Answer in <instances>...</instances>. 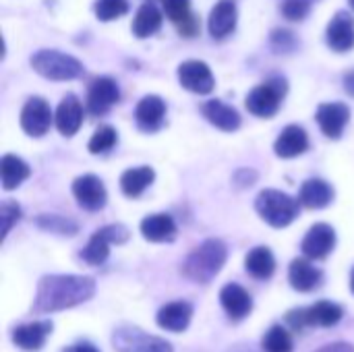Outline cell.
I'll list each match as a JSON object with an SVG mask.
<instances>
[{"label":"cell","mask_w":354,"mask_h":352,"mask_svg":"<svg viewBox=\"0 0 354 352\" xmlns=\"http://www.w3.org/2000/svg\"><path fill=\"white\" fill-rule=\"evenodd\" d=\"M95 295V280L89 276H44L37 284V295L31 313L50 315L87 303Z\"/></svg>","instance_id":"cell-1"},{"label":"cell","mask_w":354,"mask_h":352,"mask_svg":"<svg viewBox=\"0 0 354 352\" xmlns=\"http://www.w3.org/2000/svg\"><path fill=\"white\" fill-rule=\"evenodd\" d=\"M228 259V249L222 241L209 239L201 243L183 263V274L195 284H209Z\"/></svg>","instance_id":"cell-2"},{"label":"cell","mask_w":354,"mask_h":352,"mask_svg":"<svg viewBox=\"0 0 354 352\" xmlns=\"http://www.w3.org/2000/svg\"><path fill=\"white\" fill-rule=\"evenodd\" d=\"M299 205L301 201L276 189H266L255 199L257 214L274 228H286L292 224L299 216Z\"/></svg>","instance_id":"cell-3"},{"label":"cell","mask_w":354,"mask_h":352,"mask_svg":"<svg viewBox=\"0 0 354 352\" xmlns=\"http://www.w3.org/2000/svg\"><path fill=\"white\" fill-rule=\"evenodd\" d=\"M29 62L37 75L50 81H73L83 75V64L75 56L60 50H39Z\"/></svg>","instance_id":"cell-4"},{"label":"cell","mask_w":354,"mask_h":352,"mask_svg":"<svg viewBox=\"0 0 354 352\" xmlns=\"http://www.w3.org/2000/svg\"><path fill=\"white\" fill-rule=\"evenodd\" d=\"M112 344L118 352H174L172 344L160 336H151L137 326H120L112 334Z\"/></svg>","instance_id":"cell-5"},{"label":"cell","mask_w":354,"mask_h":352,"mask_svg":"<svg viewBox=\"0 0 354 352\" xmlns=\"http://www.w3.org/2000/svg\"><path fill=\"white\" fill-rule=\"evenodd\" d=\"M286 81L276 77L270 79L261 85H257L249 95H247V110L255 116L270 118L280 110V104L286 95Z\"/></svg>","instance_id":"cell-6"},{"label":"cell","mask_w":354,"mask_h":352,"mask_svg":"<svg viewBox=\"0 0 354 352\" xmlns=\"http://www.w3.org/2000/svg\"><path fill=\"white\" fill-rule=\"evenodd\" d=\"M129 241V230L122 224H110L100 228L81 251V259L89 266H102L108 259L110 245H122Z\"/></svg>","instance_id":"cell-7"},{"label":"cell","mask_w":354,"mask_h":352,"mask_svg":"<svg viewBox=\"0 0 354 352\" xmlns=\"http://www.w3.org/2000/svg\"><path fill=\"white\" fill-rule=\"evenodd\" d=\"M178 81L185 89L205 95L212 93L216 79L212 75V68L203 60H187L178 66Z\"/></svg>","instance_id":"cell-8"},{"label":"cell","mask_w":354,"mask_h":352,"mask_svg":"<svg viewBox=\"0 0 354 352\" xmlns=\"http://www.w3.org/2000/svg\"><path fill=\"white\" fill-rule=\"evenodd\" d=\"M52 110L46 100L41 98H29L21 112V127L31 137H44L50 131L52 124Z\"/></svg>","instance_id":"cell-9"},{"label":"cell","mask_w":354,"mask_h":352,"mask_svg":"<svg viewBox=\"0 0 354 352\" xmlns=\"http://www.w3.org/2000/svg\"><path fill=\"white\" fill-rule=\"evenodd\" d=\"M73 195L77 203L87 212H100L106 205L108 193L104 183L93 174H83L73 183Z\"/></svg>","instance_id":"cell-10"},{"label":"cell","mask_w":354,"mask_h":352,"mask_svg":"<svg viewBox=\"0 0 354 352\" xmlns=\"http://www.w3.org/2000/svg\"><path fill=\"white\" fill-rule=\"evenodd\" d=\"M336 247V232L330 224H315L303 239L301 251L309 259H324Z\"/></svg>","instance_id":"cell-11"},{"label":"cell","mask_w":354,"mask_h":352,"mask_svg":"<svg viewBox=\"0 0 354 352\" xmlns=\"http://www.w3.org/2000/svg\"><path fill=\"white\" fill-rule=\"evenodd\" d=\"M120 100V91L114 79L110 77H100L89 85V93H87V108L91 114L102 116L106 114L116 102Z\"/></svg>","instance_id":"cell-12"},{"label":"cell","mask_w":354,"mask_h":352,"mask_svg":"<svg viewBox=\"0 0 354 352\" xmlns=\"http://www.w3.org/2000/svg\"><path fill=\"white\" fill-rule=\"evenodd\" d=\"M317 122H319V129L324 131L326 137L330 139H340V135L344 133L346 124H348V118H351V110L346 104L342 102H330V104H322L317 108V114H315Z\"/></svg>","instance_id":"cell-13"},{"label":"cell","mask_w":354,"mask_h":352,"mask_svg":"<svg viewBox=\"0 0 354 352\" xmlns=\"http://www.w3.org/2000/svg\"><path fill=\"white\" fill-rule=\"evenodd\" d=\"M326 41L334 52H348L354 48V19L346 10L334 15L328 23Z\"/></svg>","instance_id":"cell-14"},{"label":"cell","mask_w":354,"mask_h":352,"mask_svg":"<svg viewBox=\"0 0 354 352\" xmlns=\"http://www.w3.org/2000/svg\"><path fill=\"white\" fill-rule=\"evenodd\" d=\"M220 303L226 311V315L234 322H241L245 319L251 309H253V299L251 295L241 286V284H226L222 290H220Z\"/></svg>","instance_id":"cell-15"},{"label":"cell","mask_w":354,"mask_h":352,"mask_svg":"<svg viewBox=\"0 0 354 352\" xmlns=\"http://www.w3.org/2000/svg\"><path fill=\"white\" fill-rule=\"evenodd\" d=\"M191 317H193V305L187 303V301H174V303L164 305L158 311L156 319H158V326L164 328L166 332L180 334V332H185L189 328Z\"/></svg>","instance_id":"cell-16"},{"label":"cell","mask_w":354,"mask_h":352,"mask_svg":"<svg viewBox=\"0 0 354 352\" xmlns=\"http://www.w3.org/2000/svg\"><path fill=\"white\" fill-rule=\"evenodd\" d=\"M236 19H239V10H236V0H220L216 2V6L209 12V33L216 39H222L226 35H230L236 27Z\"/></svg>","instance_id":"cell-17"},{"label":"cell","mask_w":354,"mask_h":352,"mask_svg":"<svg viewBox=\"0 0 354 352\" xmlns=\"http://www.w3.org/2000/svg\"><path fill=\"white\" fill-rule=\"evenodd\" d=\"M50 334H52V322L23 324L12 330V342L21 351H39Z\"/></svg>","instance_id":"cell-18"},{"label":"cell","mask_w":354,"mask_h":352,"mask_svg":"<svg viewBox=\"0 0 354 352\" xmlns=\"http://www.w3.org/2000/svg\"><path fill=\"white\" fill-rule=\"evenodd\" d=\"M54 122H56V129L64 137H73L79 131V127L83 122V108H81V102L77 100V95L68 93L62 98V102L58 104Z\"/></svg>","instance_id":"cell-19"},{"label":"cell","mask_w":354,"mask_h":352,"mask_svg":"<svg viewBox=\"0 0 354 352\" xmlns=\"http://www.w3.org/2000/svg\"><path fill=\"white\" fill-rule=\"evenodd\" d=\"M164 116H166V102L158 95H145L137 104V110H135L137 124L147 133L158 131L164 122Z\"/></svg>","instance_id":"cell-20"},{"label":"cell","mask_w":354,"mask_h":352,"mask_svg":"<svg viewBox=\"0 0 354 352\" xmlns=\"http://www.w3.org/2000/svg\"><path fill=\"white\" fill-rule=\"evenodd\" d=\"M307 147H309V137H307L305 129L299 127V124H290L276 139L274 151H276L278 158H286L288 160V158H297V156L305 154Z\"/></svg>","instance_id":"cell-21"},{"label":"cell","mask_w":354,"mask_h":352,"mask_svg":"<svg viewBox=\"0 0 354 352\" xmlns=\"http://www.w3.org/2000/svg\"><path fill=\"white\" fill-rule=\"evenodd\" d=\"M322 270H317L309 259H295L288 270L290 286L299 293H311L322 284Z\"/></svg>","instance_id":"cell-22"},{"label":"cell","mask_w":354,"mask_h":352,"mask_svg":"<svg viewBox=\"0 0 354 352\" xmlns=\"http://www.w3.org/2000/svg\"><path fill=\"white\" fill-rule=\"evenodd\" d=\"M201 110H203V116L214 127H218L220 131L232 133V131H236L241 127V114L232 106L224 104L222 100H209V102L203 104Z\"/></svg>","instance_id":"cell-23"},{"label":"cell","mask_w":354,"mask_h":352,"mask_svg":"<svg viewBox=\"0 0 354 352\" xmlns=\"http://www.w3.org/2000/svg\"><path fill=\"white\" fill-rule=\"evenodd\" d=\"M332 199H334V189L330 183H326L322 178L305 180L301 187V193H299L301 205H305L309 210H324L332 203Z\"/></svg>","instance_id":"cell-24"},{"label":"cell","mask_w":354,"mask_h":352,"mask_svg":"<svg viewBox=\"0 0 354 352\" xmlns=\"http://www.w3.org/2000/svg\"><path fill=\"white\" fill-rule=\"evenodd\" d=\"M141 234L149 243H170L176 239V224L168 214H153L141 222Z\"/></svg>","instance_id":"cell-25"},{"label":"cell","mask_w":354,"mask_h":352,"mask_svg":"<svg viewBox=\"0 0 354 352\" xmlns=\"http://www.w3.org/2000/svg\"><path fill=\"white\" fill-rule=\"evenodd\" d=\"M309 328H332L344 317V309L332 301H319L311 307H305Z\"/></svg>","instance_id":"cell-26"},{"label":"cell","mask_w":354,"mask_h":352,"mask_svg":"<svg viewBox=\"0 0 354 352\" xmlns=\"http://www.w3.org/2000/svg\"><path fill=\"white\" fill-rule=\"evenodd\" d=\"M162 21H164V17H162L160 8H158L153 2H147V0H145V2L139 6L135 19H133V33H135L139 39L149 37V35H153V33L162 27Z\"/></svg>","instance_id":"cell-27"},{"label":"cell","mask_w":354,"mask_h":352,"mask_svg":"<svg viewBox=\"0 0 354 352\" xmlns=\"http://www.w3.org/2000/svg\"><path fill=\"white\" fill-rule=\"evenodd\" d=\"M245 268L247 272L257 278V280H268L276 272V259L274 253L268 247H255L247 253L245 257Z\"/></svg>","instance_id":"cell-28"},{"label":"cell","mask_w":354,"mask_h":352,"mask_svg":"<svg viewBox=\"0 0 354 352\" xmlns=\"http://www.w3.org/2000/svg\"><path fill=\"white\" fill-rule=\"evenodd\" d=\"M31 168L17 156L6 154L0 162V178H2V189L4 191H12L17 189L25 178H29Z\"/></svg>","instance_id":"cell-29"},{"label":"cell","mask_w":354,"mask_h":352,"mask_svg":"<svg viewBox=\"0 0 354 352\" xmlns=\"http://www.w3.org/2000/svg\"><path fill=\"white\" fill-rule=\"evenodd\" d=\"M156 178L153 168L149 166H139V168H131L120 176V189L127 197H139Z\"/></svg>","instance_id":"cell-30"},{"label":"cell","mask_w":354,"mask_h":352,"mask_svg":"<svg viewBox=\"0 0 354 352\" xmlns=\"http://www.w3.org/2000/svg\"><path fill=\"white\" fill-rule=\"evenodd\" d=\"M263 352H292V338L284 326H272L261 338Z\"/></svg>","instance_id":"cell-31"},{"label":"cell","mask_w":354,"mask_h":352,"mask_svg":"<svg viewBox=\"0 0 354 352\" xmlns=\"http://www.w3.org/2000/svg\"><path fill=\"white\" fill-rule=\"evenodd\" d=\"M37 226L41 230H48V232H54V234H62V237H73L77 232V224L68 218H62V216H39L37 220Z\"/></svg>","instance_id":"cell-32"},{"label":"cell","mask_w":354,"mask_h":352,"mask_svg":"<svg viewBox=\"0 0 354 352\" xmlns=\"http://www.w3.org/2000/svg\"><path fill=\"white\" fill-rule=\"evenodd\" d=\"M127 10H129V2L127 0H97L95 2V15L104 23L122 17Z\"/></svg>","instance_id":"cell-33"},{"label":"cell","mask_w":354,"mask_h":352,"mask_svg":"<svg viewBox=\"0 0 354 352\" xmlns=\"http://www.w3.org/2000/svg\"><path fill=\"white\" fill-rule=\"evenodd\" d=\"M114 143H116V131L108 124H102L89 141V151L91 154H104V151L112 149Z\"/></svg>","instance_id":"cell-34"},{"label":"cell","mask_w":354,"mask_h":352,"mask_svg":"<svg viewBox=\"0 0 354 352\" xmlns=\"http://www.w3.org/2000/svg\"><path fill=\"white\" fill-rule=\"evenodd\" d=\"M164 2V10L168 15V19L176 25H183L185 21H189L191 15V0H162Z\"/></svg>","instance_id":"cell-35"},{"label":"cell","mask_w":354,"mask_h":352,"mask_svg":"<svg viewBox=\"0 0 354 352\" xmlns=\"http://www.w3.org/2000/svg\"><path fill=\"white\" fill-rule=\"evenodd\" d=\"M313 0H284L282 2V15L288 21H303L311 10Z\"/></svg>","instance_id":"cell-36"},{"label":"cell","mask_w":354,"mask_h":352,"mask_svg":"<svg viewBox=\"0 0 354 352\" xmlns=\"http://www.w3.org/2000/svg\"><path fill=\"white\" fill-rule=\"evenodd\" d=\"M0 216H2V237H6V234L10 232V228L19 222L21 210H19L17 203L4 201V203H2V210H0Z\"/></svg>","instance_id":"cell-37"},{"label":"cell","mask_w":354,"mask_h":352,"mask_svg":"<svg viewBox=\"0 0 354 352\" xmlns=\"http://www.w3.org/2000/svg\"><path fill=\"white\" fill-rule=\"evenodd\" d=\"M286 324L295 332H305L309 328V324H307V311L305 309H292L290 313H286Z\"/></svg>","instance_id":"cell-38"},{"label":"cell","mask_w":354,"mask_h":352,"mask_svg":"<svg viewBox=\"0 0 354 352\" xmlns=\"http://www.w3.org/2000/svg\"><path fill=\"white\" fill-rule=\"evenodd\" d=\"M315 352H354V346L348 342H334V344H328Z\"/></svg>","instance_id":"cell-39"},{"label":"cell","mask_w":354,"mask_h":352,"mask_svg":"<svg viewBox=\"0 0 354 352\" xmlns=\"http://www.w3.org/2000/svg\"><path fill=\"white\" fill-rule=\"evenodd\" d=\"M62 352H100L93 344H87V342H81V344H75V346H68Z\"/></svg>","instance_id":"cell-40"},{"label":"cell","mask_w":354,"mask_h":352,"mask_svg":"<svg viewBox=\"0 0 354 352\" xmlns=\"http://www.w3.org/2000/svg\"><path fill=\"white\" fill-rule=\"evenodd\" d=\"M344 87H346V91L351 95H354V71L348 73V75H344Z\"/></svg>","instance_id":"cell-41"},{"label":"cell","mask_w":354,"mask_h":352,"mask_svg":"<svg viewBox=\"0 0 354 352\" xmlns=\"http://www.w3.org/2000/svg\"><path fill=\"white\" fill-rule=\"evenodd\" d=\"M228 352H257V351H255V349H251V346H247V344H236V346L228 349Z\"/></svg>","instance_id":"cell-42"},{"label":"cell","mask_w":354,"mask_h":352,"mask_svg":"<svg viewBox=\"0 0 354 352\" xmlns=\"http://www.w3.org/2000/svg\"><path fill=\"white\" fill-rule=\"evenodd\" d=\"M351 290H353V295H354V268H353V272H351Z\"/></svg>","instance_id":"cell-43"},{"label":"cell","mask_w":354,"mask_h":352,"mask_svg":"<svg viewBox=\"0 0 354 352\" xmlns=\"http://www.w3.org/2000/svg\"><path fill=\"white\" fill-rule=\"evenodd\" d=\"M348 2H351V6H353V8H354V0H348Z\"/></svg>","instance_id":"cell-44"},{"label":"cell","mask_w":354,"mask_h":352,"mask_svg":"<svg viewBox=\"0 0 354 352\" xmlns=\"http://www.w3.org/2000/svg\"><path fill=\"white\" fill-rule=\"evenodd\" d=\"M147 2H153V0H147Z\"/></svg>","instance_id":"cell-45"}]
</instances>
